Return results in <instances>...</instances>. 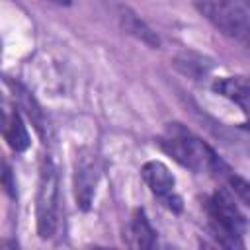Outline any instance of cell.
I'll use <instances>...</instances> for the list:
<instances>
[{
	"label": "cell",
	"instance_id": "8992f818",
	"mask_svg": "<svg viewBox=\"0 0 250 250\" xmlns=\"http://www.w3.org/2000/svg\"><path fill=\"white\" fill-rule=\"evenodd\" d=\"M213 90L223 98L234 102L244 113L250 115V78L248 76H223L213 82Z\"/></svg>",
	"mask_w": 250,
	"mask_h": 250
},
{
	"label": "cell",
	"instance_id": "3957f363",
	"mask_svg": "<svg viewBox=\"0 0 250 250\" xmlns=\"http://www.w3.org/2000/svg\"><path fill=\"white\" fill-rule=\"evenodd\" d=\"M205 211L207 219L213 230V236L229 248L242 246V234L246 229L244 217L236 209L234 201L225 193L217 191L205 201Z\"/></svg>",
	"mask_w": 250,
	"mask_h": 250
},
{
	"label": "cell",
	"instance_id": "7c38bea8",
	"mask_svg": "<svg viewBox=\"0 0 250 250\" xmlns=\"http://www.w3.org/2000/svg\"><path fill=\"white\" fill-rule=\"evenodd\" d=\"M2 182H4L6 191H8L12 197H16V182L12 180V170H10L8 164H4V176H2Z\"/></svg>",
	"mask_w": 250,
	"mask_h": 250
},
{
	"label": "cell",
	"instance_id": "5bb4252c",
	"mask_svg": "<svg viewBox=\"0 0 250 250\" xmlns=\"http://www.w3.org/2000/svg\"><path fill=\"white\" fill-rule=\"evenodd\" d=\"M242 127H244V129H248V131H250V121H246V123H244V125H242Z\"/></svg>",
	"mask_w": 250,
	"mask_h": 250
},
{
	"label": "cell",
	"instance_id": "4fadbf2b",
	"mask_svg": "<svg viewBox=\"0 0 250 250\" xmlns=\"http://www.w3.org/2000/svg\"><path fill=\"white\" fill-rule=\"evenodd\" d=\"M47 2H53V4H59V6H70L72 0H47Z\"/></svg>",
	"mask_w": 250,
	"mask_h": 250
},
{
	"label": "cell",
	"instance_id": "8fae6325",
	"mask_svg": "<svg viewBox=\"0 0 250 250\" xmlns=\"http://www.w3.org/2000/svg\"><path fill=\"white\" fill-rule=\"evenodd\" d=\"M229 184H230V189L236 193V197L250 207V182L240 176L229 174Z\"/></svg>",
	"mask_w": 250,
	"mask_h": 250
},
{
	"label": "cell",
	"instance_id": "9c48e42d",
	"mask_svg": "<svg viewBox=\"0 0 250 250\" xmlns=\"http://www.w3.org/2000/svg\"><path fill=\"white\" fill-rule=\"evenodd\" d=\"M119 20H121L123 29H125L127 33L135 35L137 39H141L143 43H146V45H150V47H158V45H160L156 33H154V31H152L141 18H137V14H133L131 10H127V8L121 10Z\"/></svg>",
	"mask_w": 250,
	"mask_h": 250
},
{
	"label": "cell",
	"instance_id": "30bf717a",
	"mask_svg": "<svg viewBox=\"0 0 250 250\" xmlns=\"http://www.w3.org/2000/svg\"><path fill=\"white\" fill-rule=\"evenodd\" d=\"M96 186V174L92 162H84L76 170V199L82 209H88L92 197H94V188Z\"/></svg>",
	"mask_w": 250,
	"mask_h": 250
},
{
	"label": "cell",
	"instance_id": "277c9868",
	"mask_svg": "<svg viewBox=\"0 0 250 250\" xmlns=\"http://www.w3.org/2000/svg\"><path fill=\"white\" fill-rule=\"evenodd\" d=\"M37 232L41 238L55 234L59 219V182L55 166L49 158H43L39 170V189H37Z\"/></svg>",
	"mask_w": 250,
	"mask_h": 250
},
{
	"label": "cell",
	"instance_id": "ba28073f",
	"mask_svg": "<svg viewBox=\"0 0 250 250\" xmlns=\"http://www.w3.org/2000/svg\"><path fill=\"white\" fill-rule=\"evenodd\" d=\"M4 139L16 152H21L29 146V133L16 109L12 113H4Z\"/></svg>",
	"mask_w": 250,
	"mask_h": 250
},
{
	"label": "cell",
	"instance_id": "6da1fadb",
	"mask_svg": "<svg viewBox=\"0 0 250 250\" xmlns=\"http://www.w3.org/2000/svg\"><path fill=\"white\" fill-rule=\"evenodd\" d=\"M158 145L178 164L195 174H229V166L223 162V158L207 143H203L197 135L180 123H170L158 137Z\"/></svg>",
	"mask_w": 250,
	"mask_h": 250
},
{
	"label": "cell",
	"instance_id": "7a4b0ae2",
	"mask_svg": "<svg viewBox=\"0 0 250 250\" xmlns=\"http://www.w3.org/2000/svg\"><path fill=\"white\" fill-rule=\"evenodd\" d=\"M199 14L250 51V0H195Z\"/></svg>",
	"mask_w": 250,
	"mask_h": 250
},
{
	"label": "cell",
	"instance_id": "52a82bcc",
	"mask_svg": "<svg viewBox=\"0 0 250 250\" xmlns=\"http://www.w3.org/2000/svg\"><path fill=\"white\" fill-rule=\"evenodd\" d=\"M129 244L135 248H152L154 246V238L156 232L152 229V225L148 223L146 215L143 209H137L131 217V225H129Z\"/></svg>",
	"mask_w": 250,
	"mask_h": 250
},
{
	"label": "cell",
	"instance_id": "5b68a950",
	"mask_svg": "<svg viewBox=\"0 0 250 250\" xmlns=\"http://www.w3.org/2000/svg\"><path fill=\"white\" fill-rule=\"evenodd\" d=\"M141 176L145 184L150 188V191L160 199L162 205H166L170 211H182V199L176 193V180L170 168L160 160H148L145 162Z\"/></svg>",
	"mask_w": 250,
	"mask_h": 250
}]
</instances>
